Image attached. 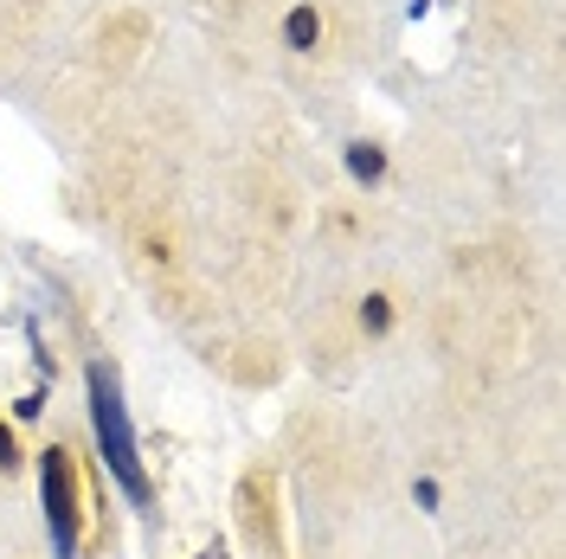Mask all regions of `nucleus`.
I'll return each mask as SVG.
<instances>
[{"label":"nucleus","mask_w":566,"mask_h":559,"mask_svg":"<svg viewBox=\"0 0 566 559\" xmlns=\"http://www.w3.org/2000/svg\"><path fill=\"white\" fill-rule=\"evenodd\" d=\"M354 321H360V335H367V341H387L392 321H399V303H392L387 289H367V296H360V309H354Z\"/></svg>","instance_id":"nucleus-6"},{"label":"nucleus","mask_w":566,"mask_h":559,"mask_svg":"<svg viewBox=\"0 0 566 559\" xmlns=\"http://www.w3.org/2000/svg\"><path fill=\"white\" fill-rule=\"evenodd\" d=\"M27 463H33V456L20 451V431H13V424L0 419V476H20Z\"/></svg>","instance_id":"nucleus-7"},{"label":"nucleus","mask_w":566,"mask_h":559,"mask_svg":"<svg viewBox=\"0 0 566 559\" xmlns=\"http://www.w3.org/2000/svg\"><path fill=\"white\" fill-rule=\"evenodd\" d=\"M193 559H226V547H200V553H193Z\"/></svg>","instance_id":"nucleus-10"},{"label":"nucleus","mask_w":566,"mask_h":559,"mask_svg":"<svg viewBox=\"0 0 566 559\" xmlns=\"http://www.w3.org/2000/svg\"><path fill=\"white\" fill-rule=\"evenodd\" d=\"M239 527H245V540L258 553H277L283 547V527H277V476L258 463L239 476Z\"/></svg>","instance_id":"nucleus-3"},{"label":"nucleus","mask_w":566,"mask_h":559,"mask_svg":"<svg viewBox=\"0 0 566 559\" xmlns=\"http://www.w3.org/2000/svg\"><path fill=\"white\" fill-rule=\"evenodd\" d=\"M39 470V508H45V547L52 559H77L84 553V476L71 444H45L33 456Z\"/></svg>","instance_id":"nucleus-2"},{"label":"nucleus","mask_w":566,"mask_h":559,"mask_svg":"<svg viewBox=\"0 0 566 559\" xmlns=\"http://www.w3.org/2000/svg\"><path fill=\"white\" fill-rule=\"evenodd\" d=\"M277 39H283V52L310 59V52H322V39H328V13H322L316 0H296V7L277 20Z\"/></svg>","instance_id":"nucleus-4"},{"label":"nucleus","mask_w":566,"mask_h":559,"mask_svg":"<svg viewBox=\"0 0 566 559\" xmlns=\"http://www.w3.org/2000/svg\"><path fill=\"white\" fill-rule=\"evenodd\" d=\"M91 431H97V451H104L109 476L123 483V495L148 508L155 502V483L142 470V444H136V424H129V405H123V386H116V367H91Z\"/></svg>","instance_id":"nucleus-1"},{"label":"nucleus","mask_w":566,"mask_h":559,"mask_svg":"<svg viewBox=\"0 0 566 559\" xmlns=\"http://www.w3.org/2000/svg\"><path fill=\"white\" fill-rule=\"evenodd\" d=\"M412 502L431 515V508H438V483H431V476H419V483H412Z\"/></svg>","instance_id":"nucleus-9"},{"label":"nucleus","mask_w":566,"mask_h":559,"mask_svg":"<svg viewBox=\"0 0 566 559\" xmlns=\"http://www.w3.org/2000/svg\"><path fill=\"white\" fill-rule=\"evenodd\" d=\"M342 168H348V180L354 187H380V180L392 175V155L387 148H380V141H348V148H342Z\"/></svg>","instance_id":"nucleus-5"},{"label":"nucleus","mask_w":566,"mask_h":559,"mask_svg":"<svg viewBox=\"0 0 566 559\" xmlns=\"http://www.w3.org/2000/svg\"><path fill=\"white\" fill-rule=\"evenodd\" d=\"M13 419H20V424L45 419V386H33V392H27V399H13Z\"/></svg>","instance_id":"nucleus-8"}]
</instances>
